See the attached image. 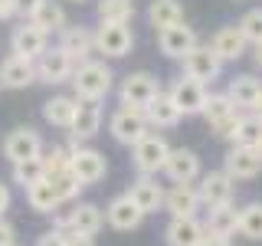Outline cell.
<instances>
[{"label": "cell", "instance_id": "1", "mask_svg": "<svg viewBox=\"0 0 262 246\" xmlns=\"http://www.w3.org/2000/svg\"><path fill=\"white\" fill-rule=\"evenodd\" d=\"M69 82H72V95L76 98H82V102H102L115 86V72L105 59H85L76 66Z\"/></svg>", "mask_w": 262, "mask_h": 246}, {"label": "cell", "instance_id": "2", "mask_svg": "<svg viewBox=\"0 0 262 246\" xmlns=\"http://www.w3.org/2000/svg\"><path fill=\"white\" fill-rule=\"evenodd\" d=\"M53 227L62 230V233H85V236H95L98 230L105 227V213L95 207V203H69V207H59L53 213Z\"/></svg>", "mask_w": 262, "mask_h": 246}, {"label": "cell", "instance_id": "3", "mask_svg": "<svg viewBox=\"0 0 262 246\" xmlns=\"http://www.w3.org/2000/svg\"><path fill=\"white\" fill-rule=\"evenodd\" d=\"M170 154V145L167 138L161 135V131H147V135L131 148V164H135L138 174H161L164 171V161H167Z\"/></svg>", "mask_w": 262, "mask_h": 246}, {"label": "cell", "instance_id": "4", "mask_svg": "<svg viewBox=\"0 0 262 246\" xmlns=\"http://www.w3.org/2000/svg\"><path fill=\"white\" fill-rule=\"evenodd\" d=\"M147 118L141 109H131V105H118L112 115H108V135L115 138L118 145L125 148H135L141 138L147 135Z\"/></svg>", "mask_w": 262, "mask_h": 246}, {"label": "cell", "instance_id": "5", "mask_svg": "<svg viewBox=\"0 0 262 246\" xmlns=\"http://www.w3.org/2000/svg\"><path fill=\"white\" fill-rule=\"evenodd\" d=\"M135 49V33L128 23H98L95 27V53L105 59H125Z\"/></svg>", "mask_w": 262, "mask_h": 246}, {"label": "cell", "instance_id": "6", "mask_svg": "<svg viewBox=\"0 0 262 246\" xmlns=\"http://www.w3.org/2000/svg\"><path fill=\"white\" fill-rule=\"evenodd\" d=\"M69 171L79 177L82 187H92V184H98V180L108 174V161H105V154L95 151V148L76 145L72 154H69Z\"/></svg>", "mask_w": 262, "mask_h": 246}, {"label": "cell", "instance_id": "7", "mask_svg": "<svg viewBox=\"0 0 262 246\" xmlns=\"http://www.w3.org/2000/svg\"><path fill=\"white\" fill-rule=\"evenodd\" d=\"M72 72H76V59L62 53L59 46H49L36 59V82H43V86H66Z\"/></svg>", "mask_w": 262, "mask_h": 246}, {"label": "cell", "instance_id": "8", "mask_svg": "<svg viewBox=\"0 0 262 246\" xmlns=\"http://www.w3.org/2000/svg\"><path fill=\"white\" fill-rule=\"evenodd\" d=\"M161 92V82L151 72H128L118 86V105H131V109H144L154 95Z\"/></svg>", "mask_w": 262, "mask_h": 246}, {"label": "cell", "instance_id": "9", "mask_svg": "<svg viewBox=\"0 0 262 246\" xmlns=\"http://www.w3.org/2000/svg\"><path fill=\"white\" fill-rule=\"evenodd\" d=\"M196 194H200V207H223V203H233L236 197V180L226 174V171H207L200 174V184H196Z\"/></svg>", "mask_w": 262, "mask_h": 246}, {"label": "cell", "instance_id": "10", "mask_svg": "<svg viewBox=\"0 0 262 246\" xmlns=\"http://www.w3.org/2000/svg\"><path fill=\"white\" fill-rule=\"evenodd\" d=\"M49 49V33L43 27H36L33 20H20V27H13L10 33V53L27 56V59H39Z\"/></svg>", "mask_w": 262, "mask_h": 246}, {"label": "cell", "instance_id": "11", "mask_svg": "<svg viewBox=\"0 0 262 246\" xmlns=\"http://www.w3.org/2000/svg\"><path fill=\"white\" fill-rule=\"evenodd\" d=\"M207 92L210 89L203 86V82H196L190 76H177L174 82H170V89H167V95H170V102L180 109V115H200L203 112V102H207Z\"/></svg>", "mask_w": 262, "mask_h": 246}, {"label": "cell", "instance_id": "12", "mask_svg": "<svg viewBox=\"0 0 262 246\" xmlns=\"http://www.w3.org/2000/svg\"><path fill=\"white\" fill-rule=\"evenodd\" d=\"M43 135H39L36 128H30V125H20V128H13L10 135L4 138V158L16 164V161H27V158H39L43 154Z\"/></svg>", "mask_w": 262, "mask_h": 246}, {"label": "cell", "instance_id": "13", "mask_svg": "<svg viewBox=\"0 0 262 246\" xmlns=\"http://www.w3.org/2000/svg\"><path fill=\"white\" fill-rule=\"evenodd\" d=\"M180 63H184V76L203 82V86H213L220 79V72H223V59L210 46H193Z\"/></svg>", "mask_w": 262, "mask_h": 246}, {"label": "cell", "instance_id": "14", "mask_svg": "<svg viewBox=\"0 0 262 246\" xmlns=\"http://www.w3.org/2000/svg\"><path fill=\"white\" fill-rule=\"evenodd\" d=\"M193 46H200V36H196V30L187 27L184 20L174 23V27L158 30V49H161V56H167V59H184Z\"/></svg>", "mask_w": 262, "mask_h": 246}, {"label": "cell", "instance_id": "15", "mask_svg": "<svg viewBox=\"0 0 262 246\" xmlns=\"http://www.w3.org/2000/svg\"><path fill=\"white\" fill-rule=\"evenodd\" d=\"M161 174H167L170 184H193V180H200V174H203L200 154L190 151V148H170Z\"/></svg>", "mask_w": 262, "mask_h": 246}, {"label": "cell", "instance_id": "16", "mask_svg": "<svg viewBox=\"0 0 262 246\" xmlns=\"http://www.w3.org/2000/svg\"><path fill=\"white\" fill-rule=\"evenodd\" d=\"M105 223L112 230H118V233H131V230H138L144 223V213L135 207V200H131L128 194H118L108 200V207H105Z\"/></svg>", "mask_w": 262, "mask_h": 246}, {"label": "cell", "instance_id": "17", "mask_svg": "<svg viewBox=\"0 0 262 246\" xmlns=\"http://www.w3.org/2000/svg\"><path fill=\"white\" fill-rule=\"evenodd\" d=\"M223 171H226L233 180H256L259 171H262V158H259L256 148H239V145H233V148L226 151V158H223Z\"/></svg>", "mask_w": 262, "mask_h": 246}, {"label": "cell", "instance_id": "18", "mask_svg": "<svg viewBox=\"0 0 262 246\" xmlns=\"http://www.w3.org/2000/svg\"><path fill=\"white\" fill-rule=\"evenodd\" d=\"M59 49L69 53L72 59H76V66L92 59V53H95V30L82 27V23H76V27H62L59 30Z\"/></svg>", "mask_w": 262, "mask_h": 246}, {"label": "cell", "instance_id": "19", "mask_svg": "<svg viewBox=\"0 0 262 246\" xmlns=\"http://www.w3.org/2000/svg\"><path fill=\"white\" fill-rule=\"evenodd\" d=\"M36 82V59L10 53L0 63V89H27Z\"/></svg>", "mask_w": 262, "mask_h": 246}, {"label": "cell", "instance_id": "20", "mask_svg": "<svg viewBox=\"0 0 262 246\" xmlns=\"http://www.w3.org/2000/svg\"><path fill=\"white\" fill-rule=\"evenodd\" d=\"M102 131V105L98 102H82L79 98V109H76V118L69 125V135H72V148L95 138Z\"/></svg>", "mask_w": 262, "mask_h": 246}, {"label": "cell", "instance_id": "21", "mask_svg": "<svg viewBox=\"0 0 262 246\" xmlns=\"http://www.w3.org/2000/svg\"><path fill=\"white\" fill-rule=\"evenodd\" d=\"M131 200H135V207L144 213H158V210H164V187L154 180L151 174H141L138 180H131V187L125 191Z\"/></svg>", "mask_w": 262, "mask_h": 246}, {"label": "cell", "instance_id": "22", "mask_svg": "<svg viewBox=\"0 0 262 246\" xmlns=\"http://www.w3.org/2000/svg\"><path fill=\"white\" fill-rule=\"evenodd\" d=\"M207 236V227L196 217H170L167 230H164V243L167 246H200Z\"/></svg>", "mask_w": 262, "mask_h": 246}, {"label": "cell", "instance_id": "23", "mask_svg": "<svg viewBox=\"0 0 262 246\" xmlns=\"http://www.w3.org/2000/svg\"><path fill=\"white\" fill-rule=\"evenodd\" d=\"M164 210L170 217H196V210H200L196 184H170L164 191Z\"/></svg>", "mask_w": 262, "mask_h": 246}, {"label": "cell", "instance_id": "24", "mask_svg": "<svg viewBox=\"0 0 262 246\" xmlns=\"http://www.w3.org/2000/svg\"><path fill=\"white\" fill-rule=\"evenodd\" d=\"M141 112H144V118H147V128H158V131H164V128H177L180 118H184V115H180V109L170 102L167 92H158Z\"/></svg>", "mask_w": 262, "mask_h": 246}, {"label": "cell", "instance_id": "25", "mask_svg": "<svg viewBox=\"0 0 262 246\" xmlns=\"http://www.w3.org/2000/svg\"><path fill=\"white\" fill-rule=\"evenodd\" d=\"M207 46H210L223 63H236V59H243V56H246V46H249V43H246V36L239 33V27H220V30L210 36Z\"/></svg>", "mask_w": 262, "mask_h": 246}, {"label": "cell", "instance_id": "26", "mask_svg": "<svg viewBox=\"0 0 262 246\" xmlns=\"http://www.w3.org/2000/svg\"><path fill=\"white\" fill-rule=\"evenodd\" d=\"M203 227H207L210 236H229L239 233V210H236V203H223V207H210L207 210V220H203Z\"/></svg>", "mask_w": 262, "mask_h": 246}, {"label": "cell", "instance_id": "27", "mask_svg": "<svg viewBox=\"0 0 262 246\" xmlns=\"http://www.w3.org/2000/svg\"><path fill=\"white\" fill-rule=\"evenodd\" d=\"M226 95L229 102L236 105V112H252V105L259 102L262 95V82L256 76H233L226 86Z\"/></svg>", "mask_w": 262, "mask_h": 246}, {"label": "cell", "instance_id": "28", "mask_svg": "<svg viewBox=\"0 0 262 246\" xmlns=\"http://www.w3.org/2000/svg\"><path fill=\"white\" fill-rule=\"evenodd\" d=\"M76 109H79V98L76 95H53V98H46V102H43V118H46V125L69 131L72 118H76Z\"/></svg>", "mask_w": 262, "mask_h": 246}, {"label": "cell", "instance_id": "29", "mask_svg": "<svg viewBox=\"0 0 262 246\" xmlns=\"http://www.w3.org/2000/svg\"><path fill=\"white\" fill-rule=\"evenodd\" d=\"M27 203H30V210H36V213H56L62 207L59 194L53 191V184H49L46 177L27 187Z\"/></svg>", "mask_w": 262, "mask_h": 246}, {"label": "cell", "instance_id": "30", "mask_svg": "<svg viewBox=\"0 0 262 246\" xmlns=\"http://www.w3.org/2000/svg\"><path fill=\"white\" fill-rule=\"evenodd\" d=\"M184 20V7L180 0H151L147 4V23L154 30H164V27H174V23Z\"/></svg>", "mask_w": 262, "mask_h": 246}, {"label": "cell", "instance_id": "31", "mask_svg": "<svg viewBox=\"0 0 262 246\" xmlns=\"http://www.w3.org/2000/svg\"><path fill=\"white\" fill-rule=\"evenodd\" d=\"M98 23H131L135 20V0H95Z\"/></svg>", "mask_w": 262, "mask_h": 246}, {"label": "cell", "instance_id": "32", "mask_svg": "<svg viewBox=\"0 0 262 246\" xmlns=\"http://www.w3.org/2000/svg\"><path fill=\"white\" fill-rule=\"evenodd\" d=\"M229 141L239 145V148H259L262 145V118H256L252 112H243Z\"/></svg>", "mask_w": 262, "mask_h": 246}, {"label": "cell", "instance_id": "33", "mask_svg": "<svg viewBox=\"0 0 262 246\" xmlns=\"http://www.w3.org/2000/svg\"><path fill=\"white\" fill-rule=\"evenodd\" d=\"M33 23L43 27L46 33H59L62 27H69V20H66V7L59 4V0H43L39 10L33 13Z\"/></svg>", "mask_w": 262, "mask_h": 246}, {"label": "cell", "instance_id": "34", "mask_svg": "<svg viewBox=\"0 0 262 246\" xmlns=\"http://www.w3.org/2000/svg\"><path fill=\"white\" fill-rule=\"evenodd\" d=\"M203 118H207V125H220V121H226L229 115H236V105L229 102L226 92H207V102H203Z\"/></svg>", "mask_w": 262, "mask_h": 246}, {"label": "cell", "instance_id": "35", "mask_svg": "<svg viewBox=\"0 0 262 246\" xmlns=\"http://www.w3.org/2000/svg\"><path fill=\"white\" fill-rule=\"evenodd\" d=\"M10 177H13V184H20L23 191H27L30 184H36V180H43L46 177V168H43V158H27V161H16L10 164Z\"/></svg>", "mask_w": 262, "mask_h": 246}, {"label": "cell", "instance_id": "36", "mask_svg": "<svg viewBox=\"0 0 262 246\" xmlns=\"http://www.w3.org/2000/svg\"><path fill=\"white\" fill-rule=\"evenodd\" d=\"M239 233L246 240H262V200L239 207Z\"/></svg>", "mask_w": 262, "mask_h": 246}, {"label": "cell", "instance_id": "37", "mask_svg": "<svg viewBox=\"0 0 262 246\" xmlns=\"http://www.w3.org/2000/svg\"><path fill=\"white\" fill-rule=\"evenodd\" d=\"M46 180L53 184V191L59 194V200H62V203H72V200L79 197V191H82L79 177L72 174V171H59V174H49Z\"/></svg>", "mask_w": 262, "mask_h": 246}, {"label": "cell", "instance_id": "38", "mask_svg": "<svg viewBox=\"0 0 262 246\" xmlns=\"http://www.w3.org/2000/svg\"><path fill=\"white\" fill-rule=\"evenodd\" d=\"M239 33L246 36V43L249 46H259L262 43V7H252V10H246L243 16H239Z\"/></svg>", "mask_w": 262, "mask_h": 246}, {"label": "cell", "instance_id": "39", "mask_svg": "<svg viewBox=\"0 0 262 246\" xmlns=\"http://www.w3.org/2000/svg\"><path fill=\"white\" fill-rule=\"evenodd\" d=\"M69 154L72 148H62V145H53V148H43V168H46V177L49 174H59V171H69Z\"/></svg>", "mask_w": 262, "mask_h": 246}, {"label": "cell", "instance_id": "40", "mask_svg": "<svg viewBox=\"0 0 262 246\" xmlns=\"http://www.w3.org/2000/svg\"><path fill=\"white\" fill-rule=\"evenodd\" d=\"M39 4H43V0H13V10H16L20 20H33V13L39 10Z\"/></svg>", "mask_w": 262, "mask_h": 246}, {"label": "cell", "instance_id": "41", "mask_svg": "<svg viewBox=\"0 0 262 246\" xmlns=\"http://www.w3.org/2000/svg\"><path fill=\"white\" fill-rule=\"evenodd\" d=\"M36 246H66V233L53 227V230H46V233L36 236Z\"/></svg>", "mask_w": 262, "mask_h": 246}, {"label": "cell", "instance_id": "42", "mask_svg": "<svg viewBox=\"0 0 262 246\" xmlns=\"http://www.w3.org/2000/svg\"><path fill=\"white\" fill-rule=\"evenodd\" d=\"M16 243V230L7 217H0V246H13Z\"/></svg>", "mask_w": 262, "mask_h": 246}, {"label": "cell", "instance_id": "43", "mask_svg": "<svg viewBox=\"0 0 262 246\" xmlns=\"http://www.w3.org/2000/svg\"><path fill=\"white\" fill-rule=\"evenodd\" d=\"M66 246H95V236H85V233H66Z\"/></svg>", "mask_w": 262, "mask_h": 246}, {"label": "cell", "instance_id": "44", "mask_svg": "<svg viewBox=\"0 0 262 246\" xmlns=\"http://www.w3.org/2000/svg\"><path fill=\"white\" fill-rule=\"evenodd\" d=\"M10 203H13V194H10V187L0 180V217H4L7 210H10Z\"/></svg>", "mask_w": 262, "mask_h": 246}, {"label": "cell", "instance_id": "45", "mask_svg": "<svg viewBox=\"0 0 262 246\" xmlns=\"http://www.w3.org/2000/svg\"><path fill=\"white\" fill-rule=\"evenodd\" d=\"M10 16H16V10H13V0H0V23H4V20H10Z\"/></svg>", "mask_w": 262, "mask_h": 246}, {"label": "cell", "instance_id": "46", "mask_svg": "<svg viewBox=\"0 0 262 246\" xmlns=\"http://www.w3.org/2000/svg\"><path fill=\"white\" fill-rule=\"evenodd\" d=\"M200 246H233V243H229V240H223V236H210V233H207Z\"/></svg>", "mask_w": 262, "mask_h": 246}, {"label": "cell", "instance_id": "47", "mask_svg": "<svg viewBox=\"0 0 262 246\" xmlns=\"http://www.w3.org/2000/svg\"><path fill=\"white\" fill-rule=\"evenodd\" d=\"M252 115H256V118H262V95H259V102L252 105Z\"/></svg>", "mask_w": 262, "mask_h": 246}, {"label": "cell", "instance_id": "48", "mask_svg": "<svg viewBox=\"0 0 262 246\" xmlns=\"http://www.w3.org/2000/svg\"><path fill=\"white\" fill-rule=\"evenodd\" d=\"M256 66H259V69H262V43L256 46Z\"/></svg>", "mask_w": 262, "mask_h": 246}, {"label": "cell", "instance_id": "49", "mask_svg": "<svg viewBox=\"0 0 262 246\" xmlns=\"http://www.w3.org/2000/svg\"><path fill=\"white\" fill-rule=\"evenodd\" d=\"M66 4H72V7H82V4H89V0H66Z\"/></svg>", "mask_w": 262, "mask_h": 246}, {"label": "cell", "instance_id": "50", "mask_svg": "<svg viewBox=\"0 0 262 246\" xmlns=\"http://www.w3.org/2000/svg\"><path fill=\"white\" fill-rule=\"evenodd\" d=\"M256 151H259V158H262V145H259V148H256Z\"/></svg>", "mask_w": 262, "mask_h": 246}, {"label": "cell", "instance_id": "51", "mask_svg": "<svg viewBox=\"0 0 262 246\" xmlns=\"http://www.w3.org/2000/svg\"><path fill=\"white\" fill-rule=\"evenodd\" d=\"M13 246H16V243H13Z\"/></svg>", "mask_w": 262, "mask_h": 246}]
</instances>
